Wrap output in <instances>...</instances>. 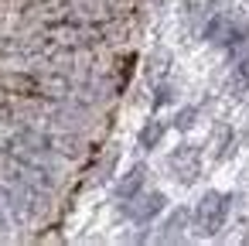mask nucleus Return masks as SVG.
Here are the masks:
<instances>
[{
	"instance_id": "nucleus-4",
	"label": "nucleus",
	"mask_w": 249,
	"mask_h": 246,
	"mask_svg": "<svg viewBox=\"0 0 249 246\" xmlns=\"http://www.w3.org/2000/svg\"><path fill=\"white\" fill-rule=\"evenodd\" d=\"M143 181H147V168H143V164L130 168V171L123 174V181L116 185V198H120V202H130L133 195L143 191Z\"/></svg>"
},
{
	"instance_id": "nucleus-1",
	"label": "nucleus",
	"mask_w": 249,
	"mask_h": 246,
	"mask_svg": "<svg viewBox=\"0 0 249 246\" xmlns=\"http://www.w3.org/2000/svg\"><path fill=\"white\" fill-rule=\"evenodd\" d=\"M195 232L198 236H215L222 226H225V215H229V195L222 191H205L195 205Z\"/></svg>"
},
{
	"instance_id": "nucleus-7",
	"label": "nucleus",
	"mask_w": 249,
	"mask_h": 246,
	"mask_svg": "<svg viewBox=\"0 0 249 246\" xmlns=\"http://www.w3.org/2000/svg\"><path fill=\"white\" fill-rule=\"evenodd\" d=\"M229 82H232V93H235V96L249 89V55L232 65V79H229Z\"/></svg>"
},
{
	"instance_id": "nucleus-5",
	"label": "nucleus",
	"mask_w": 249,
	"mask_h": 246,
	"mask_svg": "<svg viewBox=\"0 0 249 246\" xmlns=\"http://www.w3.org/2000/svg\"><path fill=\"white\" fill-rule=\"evenodd\" d=\"M184 226H188V208H174L171 215H167V222L160 226V243H174V239H181L184 236Z\"/></svg>"
},
{
	"instance_id": "nucleus-6",
	"label": "nucleus",
	"mask_w": 249,
	"mask_h": 246,
	"mask_svg": "<svg viewBox=\"0 0 249 246\" xmlns=\"http://www.w3.org/2000/svg\"><path fill=\"white\" fill-rule=\"evenodd\" d=\"M164 130H167V127H164L160 120H150V123H147V127L140 130V137H137V140H140V147H143V151H154V147L160 144Z\"/></svg>"
},
{
	"instance_id": "nucleus-8",
	"label": "nucleus",
	"mask_w": 249,
	"mask_h": 246,
	"mask_svg": "<svg viewBox=\"0 0 249 246\" xmlns=\"http://www.w3.org/2000/svg\"><path fill=\"white\" fill-rule=\"evenodd\" d=\"M215 137H218V151H215V154H218V157H225V154H229V137H232V130H229V127H218V133H215Z\"/></svg>"
},
{
	"instance_id": "nucleus-2",
	"label": "nucleus",
	"mask_w": 249,
	"mask_h": 246,
	"mask_svg": "<svg viewBox=\"0 0 249 246\" xmlns=\"http://www.w3.org/2000/svg\"><path fill=\"white\" fill-rule=\"evenodd\" d=\"M167 168H171V174H174L181 185H191V181L201 174V151L191 147V144H181V147L171 151Z\"/></svg>"
},
{
	"instance_id": "nucleus-3",
	"label": "nucleus",
	"mask_w": 249,
	"mask_h": 246,
	"mask_svg": "<svg viewBox=\"0 0 249 246\" xmlns=\"http://www.w3.org/2000/svg\"><path fill=\"white\" fill-rule=\"evenodd\" d=\"M130 202H137V205H130V208H126L133 222H150V219H154L157 212H164V205H167V198H164L160 191H150V195H133Z\"/></svg>"
},
{
	"instance_id": "nucleus-9",
	"label": "nucleus",
	"mask_w": 249,
	"mask_h": 246,
	"mask_svg": "<svg viewBox=\"0 0 249 246\" xmlns=\"http://www.w3.org/2000/svg\"><path fill=\"white\" fill-rule=\"evenodd\" d=\"M195 116H198V110H195V106L181 110V113H178V127H181V130H188V127L195 123Z\"/></svg>"
}]
</instances>
